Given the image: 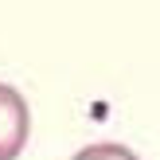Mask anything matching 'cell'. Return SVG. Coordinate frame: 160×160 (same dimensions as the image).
Listing matches in <instances>:
<instances>
[{"label":"cell","instance_id":"6da1fadb","mask_svg":"<svg viewBox=\"0 0 160 160\" xmlns=\"http://www.w3.org/2000/svg\"><path fill=\"white\" fill-rule=\"evenodd\" d=\"M31 133V109L20 90L0 82V160H16Z\"/></svg>","mask_w":160,"mask_h":160},{"label":"cell","instance_id":"7a4b0ae2","mask_svg":"<svg viewBox=\"0 0 160 160\" xmlns=\"http://www.w3.org/2000/svg\"><path fill=\"white\" fill-rule=\"evenodd\" d=\"M74 160H141V156H137V152H129L125 145L106 141V145H90V148H82Z\"/></svg>","mask_w":160,"mask_h":160}]
</instances>
